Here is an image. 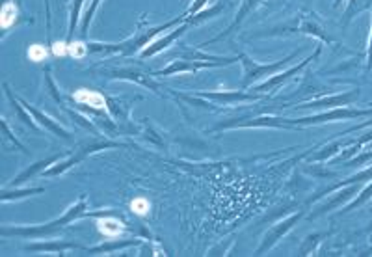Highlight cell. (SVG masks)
<instances>
[{"label":"cell","instance_id":"6da1fadb","mask_svg":"<svg viewBox=\"0 0 372 257\" xmlns=\"http://www.w3.org/2000/svg\"><path fill=\"white\" fill-rule=\"evenodd\" d=\"M186 21V15H179L177 19L168 21L166 24L161 26H153V29H141V24L138 26V30L134 32V36L127 38L121 43H86V49L88 53H103V54H119V56H132L136 54L140 49H146L149 43L155 39V36L162 32V30L174 29V26H179Z\"/></svg>","mask_w":372,"mask_h":257},{"label":"cell","instance_id":"7a4b0ae2","mask_svg":"<svg viewBox=\"0 0 372 257\" xmlns=\"http://www.w3.org/2000/svg\"><path fill=\"white\" fill-rule=\"evenodd\" d=\"M82 216H94L91 213H88V203H86V196H81L76 203H73L66 213L61 214L60 218L47 222V224L41 226H29V228H2L0 229V235L2 237H23V238H43L51 237V235H56L61 228H66L67 224L75 222L76 218H82Z\"/></svg>","mask_w":372,"mask_h":257},{"label":"cell","instance_id":"3957f363","mask_svg":"<svg viewBox=\"0 0 372 257\" xmlns=\"http://www.w3.org/2000/svg\"><path fill=\"white\" fill-rule=\"evenodd\" d=\"M241 62V58H223V56H208V58H199L198 51H184L181 54L179 60H174L168 67L156 71L155 75L161 76H170V75H184V73H198L201 69H211V67H226L231 66V64Z\"/></svg>","mask_w":372,"mask_h":257},{"label":"cell","instance_id":"277c9868","mask_svg":"<svg viewBox=\"0 0 372 257\" xmlns=\"http://www.w3.org/2000/svg\"><path fill=\"white\" fill-rule=\"evenodd\" d=\"M238 58H241V64H242V69H244V79H242V84L241 88L242 90H248L251 84H253L255 81H259V79H270L272 75H276V73H279L285 66H288V64L294 60V58H298V53H292L288 54V56H285L283 60H278V62H272V64H259L255 62L253 58H250L246 53H241L238 54Z\"/></svg>","mask_w":372,"mask_h":257},{"label":"cell","instance_id":"5b68a950","mask_svg":"<svg viewBox=\"0 0 372 257\" xmlns=\"http://www.w3.org/2000/svg\"><path fill=\"white\" fill-rule=\"evenodd\" d=\"M365 116H372V109H350V106H337V109H330L316 116H307V118L294 119V125L298 128L307 127V125H322L330 124V121H346V119L353 118H365Z\"/></svg>","mask_w":372,"mask_h":257},{"label":"cell","instance_id":"8992f818","mask_svg":"<svg viewBox=\"0 0 372 257\" xmlns=\"http://www.w3.org/2000/svg\"><path fill=\"white\" fill-rule=\"evenodd\" d=\"M112 148H119V143L110 142V140H94V142L84 143V146H81L79 149H75V153H73L71 157H67L66 161L60 162V164H54V166H51L49 170L43 171V173H45L47 177L60 176V173L67 171L69 168L75 166V164H79V162L84 161L86 157H90L91 153L103 151V149H112Z\"/></svg>","mask_w":372,"mask_h":257},{"label":"cell","instance_id":"52a82bcc","mask_svg":"<svg viewBox=\"0 0 372 257\" xmlns=\"http://www.w3.org/2000/svg\"><path fill=\"white\" fill-rule=\"evenodd\" d=\"M101 75H104L106 79H119V81H129L136 82V84L146 86L149 90H153L155 94H161V84L153 81L151 73H146L138 69V67H114V69H103Z\"/></svg>","mask_w":372,"mask_h":257},{"label":"cell","instance_id":"ba28073f","mask_svg":"<svg viewBox=\"0 0 372 257\" xmlns=\"http://www.w3.org/2000/svg\"><path fill=\"white\" fill-rule=\"evenodd\" d=\"M201 99L212 101L214 105H242V103H255V101L264 99V94H246L244 90L238 91H201L196 94Z\"/></svg>","mask_w":372,"mask_h":257},{"label":"cell","instance_id":"9c48e42d","mask_svg":"<svg viewBox=\"0 0 372 257\" xmlns=\"http://www.w3.org/2000/svg\"><path fill=\"white\" fill-rule=\"evenodd\" d=\"M302 216H303V213H294V214H291L288 218L281 220V222H278L276 226H272V228L266 231V235H264V238H263V243H261V246L255 250V253H257V256H261V253H264L266 250H270L273 244L278 243L279 238H283V235H287L288 231L294 228V224H296V222H300V218H302Z\"/></svg>","mask_w":372,"mask_h":257},{"label":"cell","instance_id":"30bf717a","mask_svg":"<svg viewBox=\"0 0 372 257\" xmlns=\"http://www.w3.org/2000/svg\"><path fill=\"white\" fill-rule=\"evenodd\" d=\"M321 54V49H316L315 54H311L309 58H306L302 64H298V66L291 67V69H287V71H281V73H276V75H272L270 79H266V81L263 82V84H259L257 88H253L257 94H266V91H276L281 84H285L287 81H291L292 76L296 75V73H300L303 69V67L307 66V64L311 62V60H315L316 56Z\"/></svg>","mask_w":372,"mask_h":257},{"label":"cell","instance_id":"8fae6325","mask_svg":"<svg viewBox=\"0 0 372 257\" xmlns=\"http://www.w3.org/2000/svg\"><path fill=\"white\" fill-rule=\"evenodd\" d=\"M17 99L21 101V105L24 106V109L29 110L30 116L34 118V121L38 125H41V127H45V131H49V133H52L54 136H58V138H64V140H71V133L69 131H66V128L61 127L60 124H58L56 119H52L51 116H47L45 112H41L39 109H36L34 105H30V103H26L24 99H21V97H17Z\"/></svg>","mask_w":372,"mask_h":257},{"label":"cell","instance_id":"7c38bea8","mask_svg":"<svg viewBox=\"0 0 372 257\" xmlns=\"http://www.w3.org/2000/svg\"><path fill=\"white\" fill-rule=\"evenodd\" d=\"M359 97V90H350L344 94H337V96L322 97V99L311 101L306 105H300L298 109H337V106H348Z\"/></svg>","mask_w":372,"mask_h":257},{"label":"cell","instance_id":"4fadbf2b","mask_svg":"<svg viewBox=\"0 0 372 257\" xmlns=\"http://www.w3.org/2000/svg\"><path fill=\"white\" fill-rule=\"evenodd\" d=\"M188 26H190V24L186 23V21H184L183 24H179V26H177V29L174 30V32H170V34H168V36H164V38L153 39V41L149 43V45H147V47L144 49V51H141L140 56L144 58V60H146V58L156 56V54L162 53L164 49L170 47V45L175 41V39H179L181 36H183V34L186 32V30H188Z\"/></svg>","mask_w":372,"mask_h":257},{"label":"cell","instance_id":"5bb4252c","mask_svg":"<svg viewBox=\"0 0 372 257\" xmlns=\"http://www.w3.org/2000/svg\"><path fill=\"white\" fill-rule=\"evenodd\" d=\"M24 250L47 253H66L67 250H84V246L75 243H66V241H52V243H30L24 246Z\"/></svg>","mask_w":372,"mask_h":257},{"label":"cell","instance_id":"9a60e30c","mask_svg":"<svg viewBox=\"0 0 372 257\" xmlns=\"http://www.w3.org/2000/svg\"><path fill=\"white\" fill-rule=\"evenodd\" d=\"M259 2H261V0H242V6H241V10H238V15H236L235 21H233V23L229 24V26H227L226 32H221L220 36H216V38L208 39V41H205V43H203V45H211V43L220 41V39L227 38V36H229V34H231L233 30L236 29V26H241L242 21H244L246 17H248V15H250L251 11H253L255 8H257V6H259Z\"/></svg>","mask_w":372,"mask_h":257},{"label":"cell","instance_id":"2e32d148","mask_svg":"<svg viewBox=\"0 0 372 257\" xmlns=\"http://www.w3.org/2000/svg\"><path fill=\"white\" fill-rule=\"evenodd\" d=\"M58 161H60V157H51V158H47V161L36 162V164H32V166H30V168H26V170L21 171L19 176L15 177L14 181L10 183V186H19V185H23L24 181H29V179H32V177H36V176H38V173H41V171L49 170V168H51L52 164H54V162H58Z\"/></svg>","mask_w":372,"mask_h":257},{"label":"cell","instance_id":"e0dca14e","mask_svg":"<svg viewBox=\"0 0 372 257\" xmlns=\"http://www.w3.org/2000/svg\"><path fill=\"white\" fill-rule=\"evenodd\" d=\"M73 97H75L76 103H81V105H90V109L101 110L106 106V97H104L103 94H99V91L81 88Z\"/></svg>","mask_w":372,"mask_h":257},{"label":"cell","instance_id":"ac0fdd59","mask_svg":"<svg viewBox=\"0 0 372 257\" xmlns=\"http://www.w3.org/2000/svg\"><path fill=\"white\" fill-rule=\"evenodd\" d=\"M82 8H84V0H73L71 4V14H69V29H67V39L66 43L71 45L73 38H75V30L79 26V21H81Z\"/></svg>","mask_w":372,"mask_h":257},{"label":"cell","instance_id":"d6986e66","mask_svg":"<svg viewBox=\"0 0 372 257\" xmlns=\"http://www.w3.org/2000/svg\"><path fill=\"white\" fill-rule=\"evenodd\" d=\"M136 244H140V241H134V238H131V241H112V243L99 244V246H95V248H88L86 252L94 253V256H97V253H112V252H116V250H123V248H129V246H136Z\"/></svg>","mask_w":372,"mask_h":257},{"label":"cell","instance_id":"ffe728a7","mask_svg":"<svg viewBox=\"0 0 372 257\" xmlns=\"http://www.w3.org/2000/svg\"><path fill=\"white\" fill-rule=\"evenodd\" d=\"M17 17H19V8H17V4H11V2L2 4V11H0V24H2L4 36L6 32L14 26Z\"/></svg>","mask_w":372,"mask_h":257},{"label":"cell","instance_id":"44dd1931","mask_svg":"<svg viewBox=\"0 0 372 257\" xmlns=\"http://www.w3.org/2000/svg\"><path fill=\"white\" fill-rule=\"evenodd\" d=\"M97 228H99L101 233L104 235V237H119V235L125 231V226L119 222V220L116 218H103L97 222Z\"/></svg>","mask_w":372,"mask_h":257},{"label":"cell","instance_id":"7402d4cb","mask_svg":"<svg viewBox=\"0 0 372 257\" xmlns=\"http://www.w3.org/2000/svg\"><path fill=\"white\" fill-rule=\"evenodd\" d=\"M45 192V188L38 186V188H23V191H14V192H8V188L2 191V201H10V200H21V198H29V196H36V194H41Z\"/></svg>","mask_w":372,"mask_h":257},{"label":"cell","instance_id":"603a6c76","mask_svg":"<svg viewBox=\"0 0 372 257\" xmlns=\"http://www.w3.org/2000/svg\"><path fill=\"white\" fill-rule=\"evenodd\" d=\"M223 10V4H216V6H212L211 10L208 11H199L198 15H192V17H186V23L190 24V26H192V24H201V23H205V21L207 19H212V17H216L218 14H220V11Z\"/></svg>","mask_w":372,"mask_h":257},{"label":"cell","instance_id":"cb8c5ba5","mask_svg":"<svg viewBox=\"0 0 372 257\" xmlns=\"http://www.w3.org/2000/svg\"><path fill=\"white\" fill-rule=\"evenodd\" d=\"M101 2H103V0H91V4H90V8H88V10H86V14L82 15V24H81V34L82 36H88V30H90V24H91V21H94V17H95V11L99 10V4Z\"/></svg>","mask_w":372,"mask_h":257},{"label":"cell","instance_id":"d4e9b609","mask_svg":"<svg viewBox=\"0 0 372 257\" xmlns=\"http://www.w3.org/2000/svg\"><path fill=\"white\" fill-rule=\"evenodd\" d=\"M131 207H132V211H134V213L141 214V216H144V214L149 213V207H151V205H149V201H147L146 198H136V200L131 203Z\"/></svg>","mask_w":372,"mask_h":257},{"label":"cell","instance_id":"484cf974","mask_svg":"<svg viewBox=\"0 0 372 257\" xmlns=\"http://www.w3.org/2000/svg\"><path fill=\"white\" fill-rule=\"evenodd\" d=\"M29 58L34 62H39V60H45L47 58V49H43L41 45H32L29 49Z\"/></svg>","mask_w":372,"mask_h":257},{"label":"cell","instance_id":"4316f807","mask_svg":"<svg viewBox=\"0 0 372 257\" xmlns=\"http://www.w3.org/2000/svg\"><path fill=\"white\" fill-rule=\"evenodd\" d=\"M368 198H372V183H371V185L367 186V188H365V191L361 192V196H359L358 200L353 201V203H350L348 207H346V209H344V213H346V211L356 209V207H359V205H363V203H365V201L368 200Z\"/></svg>","mask_w":372,"mask_h":257},{"label":"cell","instance_id":"83f0119b","mask_svg":"<svg viewBox=\"0 0 372 257\" xmlns=\"http://www.w3.org/2000/svg\"><path fill=\"white\" fill-rule=\"evenodd\" d=\"M207 2H208V0H193L192 4H190L188 10L184 11V15H186V17H192V15H198L199 11H201L203 8L207 6Z\"/></svg>","mask_w":372,"mask_h":257},{"label":"cell","instance_id":"f1b7e54d","mask_svg":"<svg viewBox=\"0 0 372 257\" xmlns=\"http://www.w3.org/2000/svg\"><path fill=\"white\" fill-rule=\"evenodd\" d=\"M2 127H4V133H6V136H8V138H10V140H11V142H14V143H15V146H17V148H19V149H23V151H24V153H29V151H26V149H24V146H23V143H21V142H19V140L15 138L14 134H11V133H10V127H8V121H6V119H2Z\"/></svg>","mask_w":372,"mask_h":257},{"label":"cell","instance_id":"f546056e","mask_svg":"<svg viewBox=\"0 0 372 257\" xmlns=\"http://www.w3.org/2000/svg\"><path fill=\"white\" fill-rule=\"evenodd\" d=\"M371 69H372V21H371V36H368V47H367V71H371Z\"/></svg>","mask_w":372,"mask_h":257},{"label":"cell","instance_id":"4dcf8cb0","mask_svg":"<svg viewBox=\"0 0 372 257\" xmlns=\"http://www.w3.org/2000/svg\"><path fill=\"white\" fill-rule=\"evenodd\" d=\"M341 2H343V0H335V8H337V6H341Z\"/></svg>","mask_w":372,"mask_h":257},{"label":"cell","instance_id":"1f68e13d","mask_svg":"<svg viewBox=\"0 0 372 257\" xmlns=\"http://www.w3.org/2000/svg\"><path fill=\"white\" fill-rule=\"evenodd\" d=\"M6 2H10V0H2V4H6Z\"/></svg>","mask_w":372,"mask_h":257}]
</instances>
